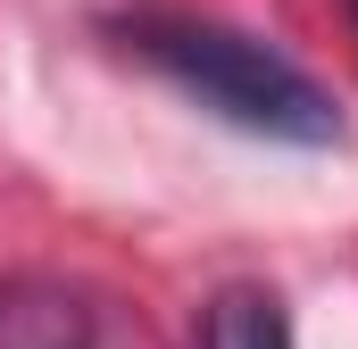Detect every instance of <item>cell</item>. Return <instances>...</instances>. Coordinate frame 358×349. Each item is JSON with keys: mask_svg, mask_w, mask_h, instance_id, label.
I'll use <instances>...</instances> for the list:
<instances>
[{"mask_svg": "<svg viewBox=\"0 0 358 349\" xmlns=\"http://www.w3.org/2000/svg\"><path fill=\"white\" fill-rule=\"evenodd\" d=\"M200 349H292V316L259 283H225L200 308Z\"/></svg>", "mask_w": 358, "mask_h": 349, "instance_id": "3957f363", "label": "cell"}, {"mask_svg": "<svg viewBox=\"0 0 358 349\" xmlns=\"http://www.w3.org/2000/svg\"><path fill=\"white\" fill-rule=\"evenodd\" d=\"M134 50H142L176 91H192L208 117H225V125H242V133L300 142V150L342 142L334 91L317 84L308 67H292L283 50L234 34V25H208V17H142V25H134Z\"/></svg>", "mask_w": 358, "mask_h": 349, "instance_id": "6da1fadb", "label": "cell"}, {"mask_svg": "<svg viewBox=\"0 0 358 349\" xmlns=\"http://www.w3.org/2000/svg\"><path fill=\"white\" fill-rule=\"evenodd\" d=\"M0 349H100V316L59 274H0Z\"/></svg>", "mask_w": 358, "mask_h": 349, "instance_id": "7a4b0ae2", "label": "cell"}, {"mask_svg": "<svg viewBox=\"0 0 358 349\" xmlns=\"http://www.w3.org/2000/svg\"><path fill=\"white\" fill-rule=\"evenodd\" d=\"M342 8H350V34H358V0H342Z\"/></svg>", "mask_w": 358, "mask_h": 349, "instance_id": "277c9868", "label": "cell"}]
</instances>
